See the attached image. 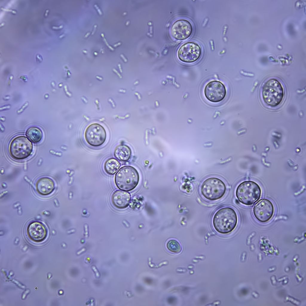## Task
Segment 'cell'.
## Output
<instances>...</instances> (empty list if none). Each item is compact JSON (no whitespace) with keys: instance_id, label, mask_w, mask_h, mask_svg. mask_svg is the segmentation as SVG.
Here are the masks:
<instances>
[{"instance_id":"cell-1","label":"cell","mask_w":306,"mask_h":306,"mask_svg":"<svg viewBox=\"0 0 306 306\" xmlns=\"http://www.w3.org/2000/svg\"><path fill=\"white\" fill-rule=\"evenodd\" d=\"M238 217L235 210L232 208L224 207L218 210L215 214L212 224L218 232L226 234L232 231L236 227Z\"/></svg>"},{"instance_id":"cell-2","label":"cell","mask_w":306,"mask_h":306,"mask_svg":"<svg viewBox=\"0 0 306 306\" xmlns=\"http://www.w3.org/2000/svg\"><path fill=\"white\" fill-rule=\"evenodd\" d=\"M261 190L259 186L250 180L241 183L237 187L236 195L240 202L247 205L254 204L260 198Z\"/></svg>"},{"instance_id":"cell-3","label":"cell","mask_w":306,"mask_h":306,"mask_svg":"<svg viewBox=\"0 0 306 306\" xmlns=\"http://www.w3.org/2000/svg\"><path fill=\"white\" fill-rule=\"evenodd\" d=\"M115 180L116 185L119 189L126 191L131 190L138 183L139 174L134 168L125 166L121 168L117 173Z\"/></svg>"},{"instance_id":"cell-4","label":"cell","mask_w":306,"mask_h":306,"mask_svg":"<svg viewBox=\"0 0 306 306\" xmlns=\"http://www.w3.org/2000/svg\"><path fill=\"white\" fill-rule=\"evenodd\" d=\"M263 100L267 105L276 106L281 101L283 90L280 83L277 80L271 79L264 85L262 91Z\"/></svg>"},{"instance_id":"cell-5","label":"cell","mask_w":306,"mask_h":306,"mask_svg":"<svg viewBox=\"0 0 306 306\" xmlns=\"http://www.w3.org/2000/svg\"><path fill=\"white\" fill-rule=\"evenodd\" d=\"M226 191L224 183L216 178H210L205 180L201 186V192L206 199L215 201L221 198Z\"/></svg>"},{"instance_id":"cell-6","label":"cell","mask_w":306,"mask_h":306,"mask_svg":"<svg viewBox=\"0 0 306 306\" xmlns=\"http://www.w3.org/2000/svg\"><path fill=\"white\" fill-rule=\"evenodd\" d=\"M33 149L32 143L25 136L15 137L11 141L9 151L13 158L18 160L25 159L31 154Z\"/></svg>"},{"instance_id":"cell-7","label":"cell","mask_w":306,"mask_h":306,"mask_svg":"<svg viewBox=\"0 0 306 306\" xmlns=\"http://www.w3.org/2000/svg\"><path fill=\"white\" fill-rule=\"evenodd\" d=\"M202 54L201 49L197 43L188 42L182 45L177 53L179 59L184 63H192L200 58Z\"/></svg>"},{"instance_id":"cell-8","label":"cell","mask_w":306,"mask_h":306,"mask_svg":"<svg viewBox=\"0 0 306 306\" xmlns=\"http://www.w3.org/2000/svg\"><path fill=\"white\" fill-rule=\"evenodd\" d=\"M85 136L87 143L94 147L102 145L106 140V134L104 128L100 125L93 123L86 129Z\"/></svg>"},{"instance_id":"cell-9","label":"cell","mask_w":306,"mask_h":306,"mask_svg":"<svg viewBox=\"0 0 306 306\" xmlns=\"http://www.w3.org/2000/svg\"><path fill=\"white\" fill-rule=\"evenodd\" d=\"M274 207L272 202L266 198H262L254 205L253 212L256 219L259 221L266 222L270 220L274 213Z\"/></svg>"},{"instance_id":"cell-10","label":"cell","mask_w":306,"mask_h":306,"mask_svg":"<svg viewBox=\"0 0 306 306\" xmlns=\"http://www.w3.org/2000/svg\"><path fill=\"white\" fill-rule=\"evenodd\" d=\"M204 93L208 100L212 102H217L224 98L226 91L225 86L222 82L215 80L210 82L206 85Z\"/></svg>"},{"instance_id":"cell-11","label":"cell","mask_w":306,"mask_h":306,"mask_svg":"<svg viewBox=\"0 0 306 306\" xmlns=\"http://www.w3.org/2000/svg\"><path fill=\"white\" fill-rule=\"evenodd\" d=\"M193 32V27L188 21L184 19L178 20L172 24L170 29V33L174 39L179 41L185 40L189 38Z\"/></svg>"},{"instance_id":"cell-12","label":"cell","mask_w":306,"mask_h":306,"mask_svg":"<svg viewBox=\"0 0 306 306\" xmlns=\"http://www.w3.org/2000/svg\"><path fill=\"white\" fill-rule=\"evenodd\" d=\"M27 234L29 238L35 242H40L46 237L48 230L45 225L39 221H33L28 225L26 230Z\"/></svg>"},{"instance_id":"cell-13","label":"cell","mask_w":306,"mask_h":306,"mask_svg":"<svg viewBox=\"0 0 306 306\" xmlns=\"http://www.w3.org/2000/svg\"><path fill=\"white\" fill-rule=\"evenodd\" d=\"M131 196L128 192L122 190L115 191L111 197V202L116 208L122 209L126 207L130 204Z\"/></svg>"},{"instance_id":"cell-14","label":"cell","mask_w":306,"mask_h":306,"mask_svg":"<svg viewBox=\"0 0 306 306\" xmlns=\"http://www.w3.org/2000/svg\"><path fill=\"white\" fill-rule=\"evenodd\" d=\"M55 188L54 181L51 178L43 177L36 182L35 188L38 193L42 195H48L51 193Z\"/></svg>"},{"instance_id":"cell-15","label":"cell","mask_w":306,"mask_h":306,"mask_svg":"<svg viewBox=\"0 0 306 306\" xmlns=\"http://www.w3.org/2000/svg\"><path fill=\"white\" fill-rule=\"evenodd\" d=\"M131 153V150L128 146L121 145L118 146L116 148L114 152V155L118 160L125 161L130 158Z\"/></svg>"},{"instance_id":"cell-16","label":"cell","mask_w":306,"mask_h":306,"mask_svg":"<svg viewBox=\"0 0 306 306\" xmlns=\"http://www.w3.org/2000/svg\"><path fill=\"white\" fill-rule=\"evenodd\" d=\"M120 166V163L114 158H110L105 162L104 168L105 172L110 175H113L117 172Z\"/></svg>"},{"instance_id":"cell-17","label":"cell","mask_w":306,"mask_h":306,"mask_svg":"<svg viewBox=\"0 0 306 306\" xmlns=\"http://www.w3.org/2000/svg\"><path fill=\"white\" fill-rule=\"evenodd\" d=\"M26 135L31 141L34 143H37L41 140L43 134L42 131L39 128L32 127L27 129Z\"/></svg>"},{"instance_id":"cell-18","label":"cell","mask_w":306,"mask_h":306,"mask_svg":"<svg viewBox=\"0 0 306 306\" xmlns=\"http://www.w3.org/2000/svg\"><path fill=\"white\" fill-rule=\"evenodd\" d=\"M167 247L170 251L174 253H180L181 250V247L179 243L175 240L169 241L167 244Z\"/></svg>"},{"instance_id":"cell-19","label":"cell","mask_w":306,"mask_h":306,"mask_svg":"<svg viewBox=\"0 0 306 306\" xmlns=\"http://www.w3.org/2000/svg\"><path fill=\"white\" fill-rule=\"evenodd\" d=\"M91 268L95 273L97 277H99L100 276V273L97 270V269H96L95 267L94 266H92L91 267Z\"/></svg>"},{"instance_id":"cell-20","label":"cell","mask_w":306,"mask_h":306,"mask_svg":"<svg viewBox=\"0 0 306 306\" xmlns=\"http://www.w3.org/2000/svg\"><path fill=\"white\" fill-rule=\"evenodd\" d=\"M101 35V36H102L103 37V38L104 40L105 41V43H106V44L108 46V48H110V49H111L112 50L114 51V49L111 46H110L108 45V44L107 42L105 39V38L104 37V35L103 34V33H102Z\"/></svg>"},{"instance_id":"cell-21","label":"cell","mask_w":306,"mask_h":306,"mask_svg":"<svg viewBox=\"0 0 306 306\" xmlns=\"http://www.w3.org/2000/svg\"><path fill=\"white\" fill-rule=\"evenodd\" d=\"M36 56L37 59L39 61H41L42 60V57L41 55L38 54H36Z\"/></svg>"},{"instance_id":"cell-22","label":"cell","mask_w":306,"mask_h":306,"mask_svg":"<svg viewBox=\"0 0 306 306\" xmlns=\"http://www.w3.org/2000/svg\"><path fill=\"white\" fill-rule=\"evenodd\" d=\"M1 8L3 10H4L7 11H11V12H12L13 13H16V11H15L14 10H10V9H6L4 8Z\"/></svg>"},{"instance_id":"cell-23","label":"cell","mask_w":306,"mask_h":306,"mask_svg":"<svg viewBox=\"0 0 306 306\" xmlns=\"http://www.w3.org/2000/svg\"><path fill=\"white\" fill-rule=\"evenodd\" d=\"M94 6H95V7L97 9V10L98 13L100 14V15H102V13L101 11V10H100V9L97 6V5L95 4L94 5Z\"/></svg>"},{"instance_id":"cell-24","label":"cell","mask_w":306,"mask_h":306,"mask_svg":"<svg viewBox=\"0 0 306 306\" xmlns=\"http://www.w3.org/2000/svg\"><path fill=\"white\" fill-rule=\"evenodd\" d=\"M62 27H63V25H61L59 26V27H56V26H53L52 27V28H53V29H60V28H62Z\"/></svg>"},{"instance_id":"cell-25","label":"cell","mask_w":306,"mask_h":306,"mask_svg":"<svg viewBox=\"0 0 306 306\" xmlns=\"http://www.w3.org/2000/svg\"><path fill=\"white\" fill-rule=\"evenodd\" d=\"M85 249H82V250H81L80 251H79V252H77V255H79V254H80V253H82V252H83V251H85Z\"/></svg>"},{"instance_id":"cell-26","label":"cell","mask_w":306,"mask_h":306,"mask_svg":"<svg viewBox=\"0 0 306 306\" xmlns=\"http://www.w3.org/2000/svg\"><path fill=\"white\" fill-rule=\"evenodd\" d=\"M97 25H95L94 26V30H93V31L92 33V35L93 34H94V32H95V30H96V27H97Z\"/></svg>"},{"instance_id":"cell-27","label":"cell","mask_w":306,"mask_h":306,"mask_svg":"<svg viewBox=\"0 0 306 306\" xmlns=\"http://www.w3.org/2000/svg\"><path fill=\"white\" fill-rule=\"evenodd\" d=\"M48 12H49V10H48L47 9V10H46L45 11V16H46L47 15L48 13Z\"/></svg>"},{"instance_id":"cell-28","label":"cell","mask_w":306,"mask_h":306,"mask_svg":"<svg viewBox=\"0 0 306 306\" xmlns=\"http://www.w3.org/2000/svg\"><path fill=\"white\" fill-rule=\"evenodd\" d=\"M90 32H88V33H87L85 36V37H87L88 36V35L90 34Z\"/></svg>"},{"instance_id":"cell-29","label":"cell","mask_w":306,"mask_h":306,"mask_svg":"<svg viewBox=\"0 0 306 306\" xmlns=\"http://www.w3.org/2000/svg\"><path fill=\"white\" fill-rule=\"evenodd\" d=\"M120 44V43H117V44H115V45H114V47H116L118 45H119Z\"/></svg>"},{"instance_id":"cell-30","label":"cell","mask_w":306,"mask_h":306,"mask_svg":"<svg viewBox=\"0 0 306 306\" xmlns=\"http://www.w3.org/2000/svg\"><path fill=\"white\" fill-rule=\"evenodd\" d=\"M64 36V34H62L59 36V38H62Z\"/></svg>"},{"instance_id":"cell-31","label":"cell","mask_w":306,"mask_h":306,"mask_svg":"<svg viewBox=\"0 0 306 306\" xmlns=\"http://www.w3.org/2000/svg\"><path fill=\"white\" fill-rule=\"evenodd\" d=\"M83 52H85V53H87V51H84V50H83Z\"/></svg>"}]
</instances>
